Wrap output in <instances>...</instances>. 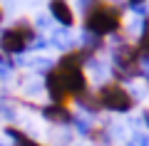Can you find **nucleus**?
<instances>
[{"instance_id": "15", "label": "nucleus", "mask_w": 149, "mask_h": 146, "mask_svg": "<svg viewBox=\"0 0 149 146\" xmlns=\"http://www.w3.org/2000/svg\"><path fill=\"white\" fill-rule=\"evenodd\" d=\"M129 146H149V136L147 134H132L129 136Z\"/></svg>"}, {"instance_id": "1", "label": "nucleus", "mask_w": 149, "mask_h": 146, "mask_svg": "<svg viewBox=\"0 0 149 146\" xmlns=\"http://www.w3.org/2000/svg\"><path fill=\"white\" fill-rule=\"evenodd\" d=\"M90 55H85L82 50L77 52H65L57 60L55 67L47 69L45 74V92L50 94L52 104H65L70 99H77L80 94L87 92V77L82 72V64L90 62Z\"/></svg>"}, {"instance_id": "19", "label": "nucleus", "mask_w": 149, "mask_h": 146, "mask_svg": "<svg viewBox=\"0 0 149 146\" xmlns=\"http://www.w3.org/2000/svg\"><path fill=\"white\" fill-rule=\"evenodd\" d=\"M132 10H134V12H142V15H144V12H147V5H134Z\"/></svg>"}, {"instance_id": "5", "label": "nucleus", "mask_w": 149, "mask_h": 146, "mask_svg": "<svg viewBox=\"0 0 149 146\" xmlns=\"http://www.w3.org/2000/svg\"><path fill=\"white\" fill-rule=\"evenodd\" d=\"M97 99H100L102 109H107V111H129L134 107V102H137L119 82L102 84L100 92H97Z\"/></svg>"}, {"instance_id": "4", "label": "nucleus", "mask_w": 149, "mask_h": 146, "mask_svg": "<svg viewBox=\"0 0 149 146\" xmlns=\"http://www.w3.org/2000/svg\"><path fill=\"white\" fill-rule=\"evenodd\" d=\"M35 37H37L35 27L22 20V22H17L15 27H10V30H5L0 35V50L5 55H20V52L27 50L30 42H35Z\"/></svg>"}, {"instance_id": "23", "label": "nucleus", "mask_w": 149, "mask_h": 146, "mask_svg": "<svg viewBox=\"0 0 149 146\" xmlns=\"http://www.w3.org/2000/svg\"><path fill=\"white\" fill-rule=\"evenodd\" d=\"M0 146H3V144H0Z\"/></svg>"}, {"instance_id": "18", "label": "nucleus", "mask_w": 149, "mask_h": 146, "mask_svg": "<svg viewBox=\"0 0 149 146\" xmlns=\"http://www.w3.org/2000/svg\"><path fill=\"white\" fill-rule=\"evenodd\" d=\"M139 60H142V64L149 69V55H139Z\"/></svg>"}, {"instance_id": "10", "label": "nucleus", "mask_w": 149, "mask_h": 146, "mask_svg": "<svg viewBox=\"0 0 149 146\" xmlns=\"http://www.w3.org/2000/svg\"><path fill=\"white\" fill-rule=\"evenodd\" d=\"M5 134L13 139V144H15V146H42L40 141L30 139V136H27L25 131H20V129H13V126H8V129H5Z\"/></svg>"}, {"instance_id": "16", "label": "nucleus", "mask_w": 149, "mask_h": 146, "mask_svg": "<svg viewBox=\"0 0 149 146\" xmlns=\"http://www.w3.org/2000/svg\"><path fill=\"white\" fill-rule=\"evenodd\" d=\"M77 5H80L82 10H85V15H87V12H90V10H92L95 5H100V0H80Z\"/></svg>"}, {"instance_id": "14", "label": "nucleus", "mask_w": 149, "mask_h": 146, "mask_svg": "<svg viewBox=\"0 0 149 146\" xmlns=\"http://www.w3.org/2000/svg\"><path fill=\"white\" fill-rule=\"evenodd\" d=\"M72 124H74V129L80 131V134L90 136V131H92V124H90L87 119H82V116H74V121H72Z\"/></svg>"}, {"instance_id": "2", "label": "nucleus", "mask_w": 149, "mask_h": 146, "mask_svg": "<svg viewBox=\"0 0 149 146\" xmlns=\"http://www.w3.org/2000/svg\"><path fill=\"white\" fill-rule=\"evenodd\" d=\"M119 27H122V12L109 3H100L85 15V32H92V35H112Z\"/></svg>"}, {"instance_id": "20", "label": "nucleus", "mask_w": 149, "mask_h": 146, "mask_svg": "<svg viewBox=\"0 0 149 146\" xmlns=\"http://www.w3.org/2000/svg\"><path fill=\"white\" fill-rule=\"evenodd\" d=\"M147 0H129V8H134V5H144Z\"/></svg>"}, {"instance_id": "3", "label": "nucleus", "mask_w": 149, "mask_h": 146, "mask_svg": "<svg viewBox=\"0 0 149 146\" xmlns=\"http://www.w3.org/2000/svg\"><path fill=\"white\" fill-rule=\"evenodd\" d=\"M112 67H114V77L117 79H134L142 77V60H139V50L129 42H122V45L114 50L112 55Z\"/></svg>"}, {"instance_id": "22", "label": "nucleus", "mask_w": 149, "mask_h": 146, "mask_svg": "<svg viewBox=\"0 0 149 146\" xmlns=\"http://www.w3.org/2000/svg\"><path fill=\"white\" fill-rule=\"evenodd\" d=\"M0 22H3V8H0Z\"/></svg>"}, {"instance_id": "17", "label": "nucleus", "mask_w": 149, "mask_h": 146, "mask_svg": "<svg viewBox=\"0 0 149 146\" xmlns=\"http://www.w3.org/2000/svg\"><path fill=\"white\" fill-rule=\"evenodd\" d=\"M47 45H50V42L45 40V37H40V35H37L35 42H32V47H37V50H42V47H47Z\"/></svg>"}, {"instance_id": "6", "label": "nucleus", "mask_w": 149, "mask_h": 146, "mask_svg": "<svg viewBox=\"0 0 149 146\" xmlns=\"http://www.w3.org/2000/svg\"><path fill=\"white\" fill-rule=\"evenodd\" d=\"M50 15H52L55 20L60 22V27H65V30H70V27L74 25V12H72V8H70L67 0H50Z\"/></svg>"}, {"instance_id": "7", "label": "nucleus", "mask_w": 149, "mask_h": 146, "mask_svg": "<svg viewBox=\"0 0 149 146\" xmlns=\"http://www.w3.org/2000/svg\"><path fill=\"white\" fill-rule=\"evenodd\" d=\"M42 116L50 124H72L74 121V114L70 111L67 104H47V107H42Z\"/></svg>"}, {"instance_id": "13", "label": "nucleus", "mask_w": 149, "mask_h": 146, "mask_svg": "<svg viewBox=\"0 0 149 146\" xmlns=\"http://www.w3.org/2000/svg\"><path fill=\"white\" fill-rule=\"evenodd\" d=\"M13 69H15V60H8L5 55H0V79H8Z\"/></svg>"}, {"instance_id": "12", "label": "nucleus", "mask_w": 149, "mask_h": 146, "mask_svg": "<svg viewBox=\"0 0 149 146\" xmlns=\"http://www.w3.org/2000/svg\"><path fill=\"white\" fill-rule=\"evenodd\" d=\"M90 139L95 141V144H100V146H109V134H107L104 129H100V126H92Z\"/></svg>"}, {"instance_id": "8", "label": "nucleus", "mask_w": 149, "mask_h": 146, "mask_svg": "<svg viewBox=\"0 0 149 146\" xmlns=\"http://www.w3.org/2000/svg\"><path fill=\"white\" fill-rule=\"evenodd\" d=\"M74 104L80 107V109H85L87 114H97V111L102 109L100 99H97V94H92V92H85V94H80V97L74 99Z\"/></svg>"}, {"instance_id": "9", "label": "nucleus", "mask_w": 149, "mask_h": 146, "mask_svg": "<svg viewBox=\"0 0 149 146\" xmlns=\"http://www.w3.org/2000/svg\"><path fill=\"white\" fill-rule=\"evenodd\" d=\"M52 45H57L60 50H65V52H72L74 40L70 37V32L65 30V27H55V32H52Z\"/></svg>"}, {"instance_id": "11", "label": "nucleus", "mask_w": 149, "mask_h": 146, "mask_svg": "<svg viewBox=\"0 0 149 146\" xmlns=\"http://www.w3.org/2000/svg\"><path fill=\"white\" fill-rule=\"evenodd\" d=\"M137 50H139V55H149V15L142 20V35H139Z\"/></svg>"}, {"instance_id": "21", "label": "nucleus", "mask_w": 149, "mask_h": 146, "mask_svg": "<svg viewBox=\"0 0 149 146\" xmlns=\"http://www.w3.org/2000/svg\"><path fill=\"white\" fill-rule=\"evenodd\" d=\"M142 119H144V124L149 126V109H144V114H142Z\"/></svg>"}]
</instances>
